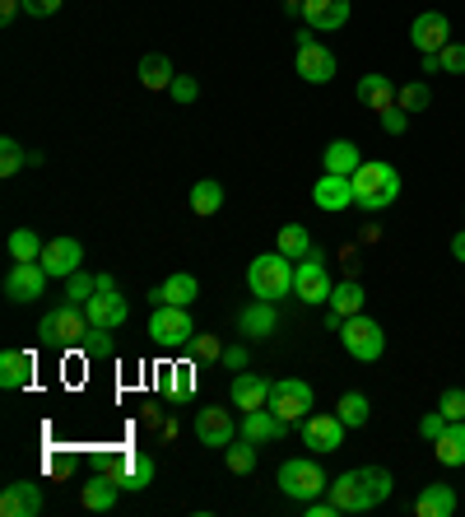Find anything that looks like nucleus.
I'll use <instances>...</instances> for the list:
<instances>
[{"label": "nucleus", "mask_w": 465, "mask_h": 517, "mask_svg": "<svg viewBox=\"0 0 465 517\" xmlns=\"http://www.w3.org/2000/svg\"><path fill=\"white\" fill-rule=\"evenodd\" d=\"M428 98H433V94H428V84H424V80L400 84V89H396V103H400L405 112H424V108H428Z\"/></svg>", "instance_id": "ea45409f"}, {"label": "nucleus", "mask_w": 465, "mask_h": 517, "mask_svg": "<svg viewBox=\"0 0 465 517\" xmlns=\"http://www.w3.org/2000/svg\"><path fill=\"white\" fill-rule=\"evenodd\" d=\"M368 480H372V490H377V499H391V490H396V480H391V471L386 466H368Z\"/></svg>", "instance_id": "de8ad7c7"}, {"label": "nucleus", "mask_w": 465, "mask_h": 517, "mask_svg": "<svg viewBox=\"0 0 465 517\" xmlns=\"http://www.w3.org/2000/svg\"><path fill=\"white\" fill-rule=\"evenodd\" d=\"M363 168V150L354 140H331L321 150V173H340V177H354Z\"/></svg>", "instance_id": "5701e85b"}, {"label": "nucleus", "mask_w": 465, "mask_h": 517, "mask_svg": "<svg viewBox=\"0 0 465 517\" xmlns=\"http://www.w3.org/2000/svg\"><path fill=\"white\" fill-rule=\"evenodd\" d=\"M354 201L363 210H386L400 201V168L386 159H363V168L354 173Z\"/></svg>", "instance_id": "f257e3e1"}, {"label": "nucleus", "mask_w": 465, "mask_h": 517, "mask_svg": "<svg viewBox=\"0 0 465 517\" xmlns=\"http://www.w3.org/2000/svg\"><path fill=\"white\" fill-rule=\"evenodd\" d=\"M89 331H93L89 313H84V308H75V303L56 308V313H47V317L38 322L42 345H52V350H84Z\"/></svg>", "instance_id": "7ed1b4c3"}, {"label": "nucleus", "mask_w": 465, "mask_h": 517, "mask_svg": "<svg viewBox=\"0 0 465 517\" xmlns=\"http://www.w3.org/2000/svg\"><path fill=\"white\" fill-rule=\"evenodd\" d=\"M168 94H173L177 103H196V98H200V84L191 80V75H177V80H173V89H168Z\"/></svg>", "instance_id": "09e8293b"}, {"label": "nucleus", "mask_w": 465, "mask_h": 517, "mask_svg": "<svg viewBox=\"0 0 465 517\" xmlns=\"http://www.w3.org/2000/svg\"><path fill=\"white\" fill-rule=\"evenodd\" d=\"M107 476L117 480V490H131V494H140V490H149L154 485V457H145V452H131V457H121Z\"/></svg>", "instance_id": "aec40b11"}, {"label": "nucleus", "mask_w": 465, "mask_h": 517, "mask_svg": "<svg viewBox=\"0 0 465 517\" xmlns=\"http://www.w3.org/2000/svg\"><path fill=\"white\" fill-rule=\"evenodd\" d=\"M24 164H28V150H24V145H19L14 136L0 140V177H14Z\"/></svg>", "instance_id": "58836bf2"}, {"label": "nucleus", "mask_w": 465, "mask_h": 517, "mask_svg": "<svg viewBox=\"0 0 465 517\" xmlns=\"http://www.w3.org/2000/svg\"><path fill=\"white\" fill-rule=\"evenodd\" d=\"M270 392H275V382L270 378H261V373H233V387H228V401H233V410H261V406H270Z\"/></svg>", "instance_id": "2eb2a0df"}, {"label": "nucleus", "mask_w": 465, "mask_h": 517, "mask_svg": "<svg viewBox=\"0 0 465 517\" xmlns=\"http://www.w3.org/2000/svg\"><path fill=\"white\" fill-rule=\"evenodd\" d=\"M284 10H303V0H284Z\"/></svg>", "instance_id": "4d7b16f0"}, {"label": "nucleus", "mask_w": 465, "mask_h": 517, "mask_svg": "<svg viewBox=\"0 0 465 517\" xmlns=\"http://www.w3.org/2000/svg\"><path fill=\"white\" fill-rule=\"evenodd\" d=\"M284 429H289V424L279 420L270 406L247 410V415H242V438H252L256 448H261V443H275V438H284Z\"/></svg>", "instance_id": "b1692460"}, {"label": "nucleus", "mask_w": 465, "mask_h": 517, "mask_svg": "<svg viewBox=\"0 0 465 517\" xmlns=\"http://www.w3.org/2000/svg\"><path fill=\"white\" fill-rule=\"evenodd\" d=\"M270 410H275L284 424L307 420V415H312V387H307L303 378H279L275 392H270Z\"/></svg>", "instance_id": "9d476101"}, {"label": "nucleus", "mask_w": 465, "mask_h": 517, "mask_svg": "<svg viewBox=\"0 0 465 517\" xmlns=\"http://www.w3.org/2000/svg\"><path fill=\"white\" fill-rule=\"evenodd\" d=\"M326 499H331L340 513H368V508L382 504L368 480V466H363V471H340V476L326 485Z\"/></svg>", "instance_id": "6e6552de"}, {"label": "nucleus", "mask_w": 465, "mask_h": 517, "mask_svg": "<svg viewBox=\"0 0 465 517\" xmlns=\"http://www.w3.org/2000/svg\"><path fill=\"white\" fill-rule=\"evenodd\" d=\"M414 513L419 517H452L456 513V490L452 485H424L419 499H414Z\"/></svg>", "instance_id": "c756f323"}, {"label": "nucleus", "mask_w": 465, "mask_h": 517, "mask_svg": "<svg viewBox=\"0 0 465 517\" xmlns=\"http://www.w3.org/2000/svg\"><path fill=\"white\" fill-rule=\"evenodd\" d=\"M191 210L196 215H219L224 210V187L214 177H200L196 187H191Z\"/></svg>", "instance_id": "473e14b6"}, {"label": "nucleus", "mask_w": 465, "mask_h": 517, "mask_svg": "<svg viewBox=\"0 0 465 517\" xmlns=\"http://www.w3.org/2000/svg\"><path fill=\"white\" fill-rule=\"evenodd\" d=\"M224 368L242 373V368H247V350H242V345H228V350H224Z\"/></svg>", "instance_id": "603ef678"}, {"label": "nucleus", "mask_w": 465, "mask_h": 517, "mask_svg": "<svg viewBox=\"0 0 465 517\" xmlns=\"http://www.w3.org/2000/svg\"><path fill=\"white\" fill-rule=\"evenodd\" d=\"M5 247H10V261H42V247L47 243H42L33 229H14Z\"/></svg>", "instance_id": "e433bc0d"}, {"label": "nucleus", "mask_w": 465, "mask_h": 517, "mask_svg": "<svg viewBox=\"0 0 465 517\" xmlns=\"http://www.w3.org/2000/svg\"><path fill=\"white\" fill-rule=\"evenodd\" d=\"M293 70H298V80H307V84H331L335 80V52L326 47V42L312 38V28L293 33Z\"/></svg>", "instance_id": "39448f33"}, {"label": "nucleus", "mask_w": 465, "mask_h": 517, "mask_svg": "<svg viewBox=\"0 0 465 517\" xmlns=\"http://www.w3.org/2000/svg\"><path fill=\"white\" fill-rule=\"evenodd\" d=\"M293 271H298V266H289V257H284V252L275 247V252H261V257L247 266V285H252L256 299L279 303V299H289Z\"/></svg>", "instance_id": "f03ea898"}, {"label": "nucleus", "mask_w": 465, "mask_h": 517, "mask_svg": "<svg viewBox=\"0 0 465 517\" xmlns=\"http://www.w3.org/2000/svg\"><path fill=\"white\" fill-rule=\"evenodd\" d=\"M275 327H279L275 303H266V299L247 303V308L238 313V331L247 336V341H270V336H275Z\"/></svg>", "instance_id": "4be33fe9"}, {"label": "nucleus", "mask_w": 465, "mask_h": 517, "mask_svg": "<svg viewBox=\"0 0 465 517\" xmlns=\"http://www.w3.org/2000/svg\"><path fill=\"white\" fill-rule=\"evenodd\" d=\"M196 294H200L196 275L177 271V275H168L159 289H149V303H177V308H191V303H196Z\"/></svg>", "instance_id": "bb28decb"}, {"label": "nucleus", "mask_w": 465, "mask_h": 517, "mask_svg": "<svg viewBox=\"0 0 465 517\" xmlns=\"http://www.w3.org/2000/svg\"><path fill=\"white\" fill-rule=\"evenodd\" d=\"M442 429H447V415H442V410H428L424 420H419V434H424L428 443H433V438H438Z\"/></svg>", "instance_id": "8fccbe9b"}, {"label": "nucleus", "mask_w": 465, "mask_h": 517, "mask_svg": "<svg viewBox=\"0 0 465 517\" xmlns=\"http://www.w3.org/2000/svg\"><path fill=\"white\" fill-rule=\"evenodd\" d=\"M312 205L326 210V215H340V210H349V205H359V201H354V177L321 173V182L312 187Z\"/></svg>", "instance_id": "a211bd4d"}, {"label": "nucleus", "mask_w": 465, "mask_h": 517, "mask_svg": "<svg viewBox=\"0 0 465 517\" xmlns=\"http://www.w3.org/2000/svg\"><path fill=\"white\" fill-rule=\"evenodd\" d=\"M345 420L335 415V410H317V415H307L303 420V443L312 452H340L345 448Z\"/></svg>", "instance_id": "9b49d317"}, {"label": "nucleus", "mask_w": 465, "mask_h": 517, "mask_svg": "<svg viewBox=\"0 0 465 517\" xmlns=\"http://www.w3.org/2000/svg\"><path fill=\"white\" fill-rule=\"evenodd\" d=\"M84 350H89L93 359H107V354H112V331L93 327V331H89V341H84Z\"/></svg>", "instance_id": "49530a36"}, {"label": "nucleus", "mask_w": 465, "mask_h": 517, "mask_svg": "<svg viewBox=\"0 0 465 517\" xmlns=\"http://www.w3.org/2000/svg\"><path fill=\"white\" fill-rule=\"evenodd\" d=\"M438 61H442V75H465V47L461 42H447L438 52Z\"/></svg>", "instance_id": "79ce46f5"}, {"label": "nucleus", "mask_w": 465, "mask_h": 517, "mask_svg": "<svg viewBox=\"0 0 465 517\" xmlns=\"http://www.w3.org/2000/svg\"><path fill=\"white\" fill-rule=\"evenodd\" d=\"M47 280H52V275L42 271V261H14L10 275H5V299H10V303H33V299H42Z\"/></svg>", "instance_id": "f8f14e48"}, {"label": "nucleus", "mask_w": 465, "mask_h": 517, "mask_svg": "<svg viewBox=\"0 0 465 517\" xmlns=\"http://www.w3.org/2000/svg\"><path fill=\"white\" fill-rule=\"evenodd\" d=\"M433 457H438V466H447V471L465 466V420H447V429L433 438Z\"/></svg>", "instance_id": "393cba45"}, {"label": "nucleus", "mask_w": 465, "mask_h": 517, "mask_svg": "<svg viewBox=\"0 0 465 517\" xmlns=\"http://www.w3.org/2000/svg\"><path fill=\"white\" fill-rule=\"evenodd\" d=\"M42 271L52 275V280H70L75 271H84L80 238H52V243L42 247Z\"/></svg>", "instance_id": "ddd939ff"}, {"label": "nucleus", "mask_w": 465, "mask_h": 517, "mask_svg": "<svg viewBox=\"0 0 465 517\" xmlns=\"http://www.w3.org/2000/svg\"><path fill=\"white\" fill-rule=\"evenodd\" d=\"M354 94H359V103L368 112H377V117L396 108V84H391V75H363Z\"/></svg>", "instance_id": "a878e982"}, {"label": "nucleus", "mask_w": 465, "mask_h": 517, "mask_svg": "<svg viewBox=\"0 0 465 517\" xmlns=\"http://www.w3.org/2000/svg\"><path fill=\"white\" fill-rule=\"evenodd\" d=\"M335 415L345 420V429H363V424L372 420V406L363 392H345L340 396V406H335Z\"/></svg>", "instance_id": "f704fd0d"}, {"label": "nucleus", "mask_w": 465, "mask_h": 517, "mask_svg": "<svg viewBox=\"0 0 465 517\" xmlns=\"http://www.w3.org/2000/svg\"><path fill=\"white\" fill-rule=\"evenodd\" d=\"M363 299H368V294H363L359 280H340V285L331 289V303H326V308H331L335 317H359L363 313Z\"/></svg>", "instance_id": "2f4dec72"}, {"label": "nucleus", "mask_w": 465, "mask_h": 517, "mask_svg": "<svg viewBox=\"0 0 465 517\" xmlns=\"http://www.w3.org/2000/svg\"><path fill=\"white\" fill-rule=\"evenodd\" d=\"M196 438H200V448H219L224 452L233 438H238V424H233V415L219 406H205L196 410Z\"/></svg>", "instance_id": "4468645a"}, {"label": "nucleus", "mask_w": 465, "mask_h": 517, "mask_svg": "<svg viewBox=\"0 0 465 517\" xmlns=\"http://www.w3.org/2000/svg\"><path fill=\"white\" fill-rule=\"evenodd\" d=\"M191 354H196V359H205V364H214V359H224V345L214 341V336H191Z\"/></svg>", "instance_id": "c03bdc74"}, {"label": "nucleus", "mask_w": 465, "mask_h": 517, "mask_svg": "<svg viewBox=\"0 0 465 517\" xmlns=\"http://www.w3.org/2000/svg\"><path fill=\"white\" fill-rule=\"evenodd\" d=\"M279 252L289 261H303L307 252H312V233H307L303 224H284V229H279Z\"/></svg>", "instance_id": "c9c22d12"}, {"label": "nucleus", "mask_w": 465, "mask_h": 517, "mask_svg": "<svg viewBox=\"0 0 465 517\" xmlns=\"http://www.w3.org/2000/svg\"><path fill=\"white\" fill-rule=\"evenodd\" d=\"M84 313H89L93 327H103V331H117L126 327V317H131V308H126V299H121L117 289H98L89 303H84Z\"/></svg>", "instance_id": "6ab92c4d"}, {"label": "nucleus", "mask_w": 465, "mask_h": 517, "mask_svg": "<svg viewBox=\"0 0 465 517\" xmlns=\"http://www.w3.org/2000/svg\"><path fill=\"white\" fill-rule=\"evenodd\" d=\"M275 485L284 494H289L293 504H312V499H321L326 494V471H321L312 457H289V462L279 466V476H275Z\"/></svg>", "instance_id": "20e7f679"}, {"label": "nucleus", "mask_w": 465, "mask_h": 517, "mask_svg": "<svg viewBox=\"0 0 465 517\" xmlns=\"http://www.w3.org/2000/svg\"><path fill=\"white\" fill-rule=\"evenodd\" d=\"M173 80H177V70L163 52L140 56V84H145V89H173Z\"/></svg>", "instance_id": "7c9ffc66"}, {"label": "nucleus", "mask_w": 465, "mask_h": 517, "mask_svg": "<svg viewBox=\"0 0 465 517\" xmlns=\"http://www.w3.org/2000/svg\"><path fill=\"white\" fill-rule=\"evenodd\" d=\"M438 410L447 420H465V387H447V392L438 396Z\"/></svg>", "instance_id": "a19ab883"}, {"label": "nucleus", "mask_w": 465, "mask_h": 517, "mask_svg": "<svg viewBox=\"0 0 465 517\" xmlns=\"http://www.w3.org/2000/svg\"><path fill=\"white\" fill-rule=\"evenodd\" d=\"M19 10H24V0H0V24H10Z\"/></svg>", "instance_id": "864d4df0"}, {"label": "nucleus", "mask_w": 465, "mask_h": 517, "mask_svg": "<svg viewBox=\"0 0 465 517\" xmlns=\"http://www.w3.org/2000/svg\"><path fill=\"white\" fill-rule=\"evenodd\" d=\"M117 494H121V490H117V480H112V476L103 471V476H89V480L80 485V504L89 508V513H107V508L117 504Z\"/></svg>", "instance_id": "c85d7f7f"}, {"label": "nucleus", "mask_w": 465, "mask_h": 517, "mask_svg": "<svg viewBox=\"0 0 465 517\" xmlns=\"http://www.w3.org/2000/svg\"><path fill=\"white\" fill-rule=\"evenodd\" d=\"M28 378H33V354L28 350H5L0 354V387H5V392L28 387Z\"/></svg>", "instance_id": "cd10ccee"}, {"label": "nucleus", "mask_w": 465, "mask_h": 517, "mask_svg": "<svg viewBox=\"0 0 465 517\" xmlns=\"http://www.w3.org/2000/svg\"><path fill=\"white\" fill-rule=\"evenodd\" d=\"M424 75H442V61H438V52H424Z\"/></svg>", "instance_id": "5fc2aeb1"}, {"label": "nucleus", "mask_w": 465, "mask_h": 517, "mask_svg": "<svg viewBox=\"0 0 465 517\" xmlns=\"http://www.w3.org/2000/svg\"><path fill=\"white\" fill-rule=\"evenodd\" d=\"M340 345L349 350V359H359V364H377L386 354V331L382 322H372V317H345V327H340Z\"/></svg>", "instance_id": "0eeeda50"}, {"label": "nucleus", "mask_w": 465, "mask_h": 517, "mask_svg": "<svg viewBox=\"0 0 465 517\" xmlns=\"http://www.w3.org/2000/svg\"><path fill=\"white\" fill-rule=\"evenodd\" d=\"M24 10L33 14V19H52V14L61 10V0H24Z\"/></svg>", "instance_id": "3c124183"}, {"label": "nucleus", "mask_w": 465, "mask_h": 517, "mask_svg": "<svg viewBox=\"0 0 465 517\" xmlns=\"http://www.w3.org/2000/svg\"><path fill=\"white\" fill-rule=\"evenodd\" d=\"M224 466L233 471V476H252L256 471V443L252 438H233L224 448Z\"/></svg>", "instance_id": "72a5a7b5"}, {"label": "nucleus", "mask_w": 465, "mask_h": 517, "mask_svg": "<svg viewBox=\"0 0 465 517\" xmlns=\"http://www.w3.org/2000/svg\"><path fill=\"white\" fill-rule=\"evenodd\" d=\"M331 271H326V252H307L303 261H298V271H293V299L307 303V308H317V303H331Z\"/></svg>", "instance_id": "423d86ee"}, {"label": "nucleus", "mask_w": 465, "mask_h": 517, "mask_svg": "<svg viewBox=\"0 0 465 517\" xmlns=\"http://www.w3.org/2000/svg\"><path fill=\"white\" fill-rule=\"evenodd\" d=\"M312 33H335V28L349 24V0H303V10Z\"/></svg>", "instance_id": "412c9836"}, {"label": "nucleus", "mask_w": 465, "mask_h": 517, "mask_svg": "<svg viewBox=\"0 0 465 517\" xmlns=\"http://www.w3.org/2000/svg\"><path fill=\"white\" fill-rule=\"evenodd\" d=\"M191 336H196V322H191L186 308H177V303H154L149 341L163 345V350H182V345H191Z\"/></svg>", "instance_id": "1a4fd4ad"}, {"label": "nucleus", "mask_w": 465, "mask_h": 517, "mask_svg": "<svg viewBox=\"0 0 465 517\" xmlns=\"http://www.w3.org/2000/svg\"><path fill=\"white\" fill-rule=\"evenodd\" d=\"M410 42L419 47V56H424V52H442V47L452 42V19L438 14V10H424L410 24Z\"/></svg>", "instance_id": "f3484780"}, {"label": "nucleus", "mask_w": 465, "mask_h": 517, "mask_svg": "<svg viewBox=\"0 0 465 517\" xmlns=\"http://www.w3.org/2000/svg\"><path fill=\"white\" fill-rule=\"evenodd\" d=\"M382 131L386 136H405V131H410V112L400 108V103L391 112H382Z\"/></svg>", "instance_id": "a18cd8bd"}, {"label": "nucleus", "mask_w": 465, "mask_h": 517, "mask_svg": "<svg viewBox=\"0 0 465 517\" xmlns=\"http://www.w3.org/2000/svg\"><path fill=\"white\" fill-rule=\"evenodd\" d=\"M42 513V485L38 480H10L0 490V517H38Z\"/></svg>", "instance_id": "dca6fc26"}, {"label": "nucleus", "mask_w": 465, "mask_h": 517, "mask_svg": "<svg viewBox=\"0 0 465 517\" xmlns=\"http://www.w3.org/2000/svg\"><path fill=\"white\" fill-rule=\"evenodd\" d=\"M191 392H196V368H191V364H177V373H173V396H177V401H191Z\"/></svg>", "instance_id": "37998d69"}, {"label": "nucleus", "mask_w": 465, "mask_h": 517, "mask_svg": "<svg viewBox=\"0 0 465 517\" xmlns=\"http://www.w3.org/2000/svg\"><path fill=\"white\" fill-rule=\"evenodd\" d=\"M98 294V275H89V271H75L66 280V303H75V308H84V303Z\"/></svg>", "instance_id": "4c0bfd02"}, {"label": "nucleus", "mask_w": 465, "mask_h": 517, "mask_svg": "<svg viewBox=\"0 0 465 517\" xmlns=\"http://www.w3.org/2000/svg\"><path fill=\"white\" fill-rule=\"evenodd\" d=\"M452 257H456V261H461V266H465V229H461V233H456V238H452Z\"/></svg>", "instance_id": "6e6d98bb"}]
</instances>
